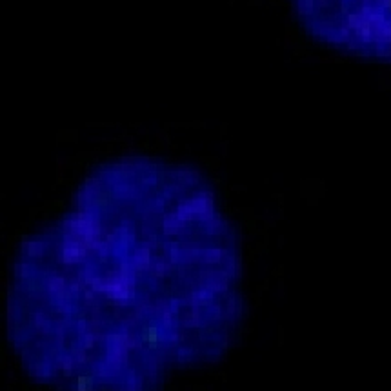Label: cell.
<instances>
[{
	"mask_svg": "<svg viewBox=\"0 0 391 391\" xmlns=\"http://www.w3.org/2000/svg\"><path fill=\"white\" fill-rule=\"evenodd\" d=\"M311 39L353 57L391 64V0H289Z\"/></svg>",
	"mask_w": 391,
	"mask_h": 391,
	"instance_id": "2",
	"label": "cell"
},
{
	"mask_svg": "<svg viewBox=\"0 0 391 391\" xmlns=\"http://www.w3.org/2000/svg\"><path fill=\"white\" fill-rule=\"evenodd\" d=\"M240 235L197 166L118 155L22 240L6 299L18 364L53 391H164L244 324Z\"/></svg>",
	"mask_w": 391,
	"mask_h": 391,
	"instance_id": "1",
	"label": "cell"
}]
</instances>
